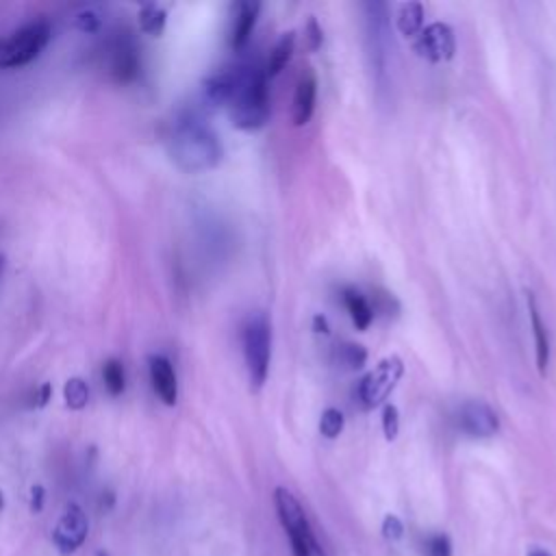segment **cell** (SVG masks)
<instances>
[{
  "mask_svg": "<svg viewBox=\"0 0 556 556\" xmlns=\"http://www.w3.org/2000/svg\"><path fill=\"white\" fill-rule=\"evenodd\" d=\"M167 150L174 165L187 174L208 172L224 156L219 137L198 113H185L174 122Z\"/></svg>",
  "mask_w": 556,
  "mask_h": 556,
  "instance_id": "cell-1",
  "label": "cell"
},
{
  "mask_svg": "<svg viewBox=\"0 0 556 556\" xmlns=\"http://www.w3.org/2000/svg\"><path fill=\"white\" fill-rule=\"evenodd\" d=\"M226 106L235 128L239 130L263 128L271 113L265 72L256 65H237L232 93Z\"/></svg>",
  "mask_w": 556,
  "mask_h": 556,
  "instance_id": "cell-2",
  "label": "cell"
},
{
  "mask_svg": "<svg viewBox=\"0 0 556 556\" xmlns=\"http://www.w3.org/2000/svg\"><path fill=\"white\" fill-rule=\"evenodd\" d=\"M274 508L285 534L289 536L293 556H328L317 541L302 504L287 486L274 489Z\"/></svg>",
  "mask_w": 556,
  "mask_h": 556,
  "instance_id": "cell-3",
  "label": "cell"
},
{
  "mask_svg": "<svg viewBox=\"0 0 556 556\" xmlns=\"http://www.w3.org/2000/svg\"><path fill=\"white\" fill-rule=\"evenodd\" d=\"M243 358L252 391H258L269 374L271 363V324L265 313H254L243 324Z\"/></svg>",
  "mask_w": 556,
  "mask_h": 556,
  "instance_id": "cell-4",
  "label": "cell"
},
{
  "mask_svg": "<svg viewBox=\"0 0 556 556\" xmlns=\"http://www.w3.org/2000/svg\"><path fill=\"white\" fill-rule=\"evenodd\" d=\"M52 28L46 20H35L17 28L11 37L0 39V70L22 67L35 61L48 46Z\"/></svg>",
  "mask_w": 556,
  "mask_h": 556,
  "instance_id": "cell-5",
  "label": "cell"
},
{
  "mask_svg": "<svg viewBox=\"0 0 556 556\" xmlns=\"http://www.w3.org/2000/svg\"><path fill=\"white\" fill-rule=\"evenodd\" d=\"M404 374V363L400 356L391 354L387 358H382L361 382L356 389L358 402L363 404V408H376L380 406L391 391L395 389V384L400 382Z\"/></svg>",
  "mask_w": 556,
  "mask_h": 556,
  "instance_id": "cell-6",
  "label": "cell"
},
{
  "mask_svg": "<svg viewBox=\"0 0 556 556\" xmlns=\"http://www.w3.org/2000/svg\"><path fill=\"white\" fill-rule=\"evenodd\" d=\"M106 67L115 83L128 85L141 72V56L135 39L128 33H117L106 43Z\"/></svg>",
  "mask_w": 556,
  "mask_h": 556,
  "instance_id": "cell-7",
  "label": "cell"
},
{
  "mask_svg": "<svg viewBox=\"0 0 556 556\" xmlns=\"http://www.w3.org/2000/svg\"><path fill=\"white\" fill-rule=\"evenodd\" d=\"M365 22H367V41H369V56L371 67L376 70V80H382V74L387 72V59H389V24H387V4L382 2H367L365 4Z\"/></svg>",
  "mask_w": 556,
  "mask_h": 556,
  "instance_id": "cell-8",
  "label": "cell"
},
{
  "mask_svg": "<svg viewBox=\"0 0 556 556\" xmlns=\"http://www.w3.org/2000/svg\"><path fill=\"white\" fill-rule=\"evenodd\" d=\"M456 426L473 439H489L500 430L497 413L482 400H467L456 410Z\"/></svg>",
  "mask_w": 556,
  "mask_h": 556,
  "instance_id": "cell-9",
  "label": "cell"
},
{
  "mask_svg": "<svg viewBox=\"0 0 556 556\" xmlns=\"http://www.w3.org/2000/svg\"><path fill=\"white\" fill-rule=\"evenodd\" d=\"M415 50L430 63L450 61L456 52L454 30L443 22H432L419 33V37L415 41Z\"/></svg>",
  "mask_w": 556,
  "mask_h": 556,
  "instance_id": "cell-10",
  "label": "cell"
},
{
  "mask_svg": "<svg viewBox=\"0 0 556 556\" xmlns=\"http://www.w3.org/2000/svg\"><path fill=\"white\" fill-rule=\"evenodd\" d=\"M87 532H89V521H87L85 510L78 504H67L65 513L61 515L59 523L54 526L52 541L61 554H72L85 543Z\"/></svg>",
  "mask_w": 556,
  "mask_h": 556,
  "instance_id": "cell-11",
  "label": "cell"
},
{
  "mask_svg": "<svg viewBox=\"0 0 556 556\" xmlns=\"http://www.w3.org/2000/svg\"><path fill=\"white\" fill-rule=\"evenodd\" d=\"M148 371H150L152 389L159 395V400L167 406H174L178 400V380L169 358L163 354H152L148 358Z\"/></svg>",
  "mask_w": 556,
  "mask_h": 556,
  "instance_id": "cell-12",
  "label": "cell"
},
{
  "mask_svg": "<svg viewBox=\"0 0 556 556\" xmlns=\"http://www.w3.org/2000/svg\"><path fill=\"white\" fill-rule=\"evenodd\" d=\"M261 4L252 2V0H241L237 4H232V22H230V33H228V43L232 50H241L254 26H256V17H258Z\"/></svg>",
  "mask_w": 556,
  "mask_h": 556,
  "instance_id": "cell-13",
  "label": "cell"
},
{
  "mask_svg": "<svg viewBox=\"0 0 556 556\" xmlns=\"http://www.w3.org/2000/svg\"><path fill=\"white\" fill-rule=\"evenodd\" d=\"M528 298V317H530V328H532V337H534V356H536V367H539V374L545 376L547 374V365H549V358H552V348H549V332H547V326L539 313V306H536V298L532 291L526 293Z\"/></svg>",
  "mask_w": 556,
  "mask_h": 556,
  "instance_id": "cell-14",
  "label": "cell"
},
{
  "mask_svg": "<svg viewBox=\"0 0 556 556\" xmlns=\"http://www.w3.org/2000/svg\"><path fill=\"white\" fill-rule=\"evenodd\" d=\"M315 98H317V76L308 67L304 74L298 78L295 93H293V124L304 126L313 111H315Z\"/></svg>",
  "mask_w": 556,
  "mask_h": 556,
  "instance_id": "cell-15",
  "label": "cell"
},
{
  "mask_svg": "<svg viewBox=\"0 0 556 556\" xmlns=\"http://www.w3.org/2000/svg\"><path fill=\"white\" fill-rule=\"evenodd\" d=\"M343 304L352 317V324L358 330H367L374 319V306L367 302V298L356 289H343Z\"/></svg>",
  "mask_w": 556,
  "mask_h": 556,
  "instance_id": "cell-16",
  "label": "cell"
},
{
  "mask_svg": "<svg viewBox=\"0 0 556 556\" xmlns=\"http://www.w3.org/2000/svg\"><path fill=\"white\" fill-rule=\"evenodd\" d=\"M367 363V350L361 343H339L332 350V365H337L343 371H356Z\"/></svg>",
  "mask_w": 556,
  "mask_h": 556,
  "instance_id": "cell-17",
  "label": "cell"
},
{
  "mask_svg": "<svg viewBox=\"0 0 556 556\" xmlns=\"http://www.w3.org/2000/svg\"><path fill=\"white\" fill-rule=\"evenodd\" d=\"M395 26L404 37L419 35L424 30V7L419 2L400 4L395 15Z\"/></svg>",
  "mask_w": 556,
  "mask_h": 556,
  "instance_id": "cell-18",
  "label": "cell"
},
{
  "mask_svg": "<svg viewBox=\"0 0 556 556\" xmlns=\"http://www.w3.org/2000/svg\"><path fill=\"white\" fill-rule=\"evenodd\" d=\"M293 46H295L293 33H285V35L274 43V48H271V52H269V56H267V63H265V67H263V72H265L267 78H274V76H278V74L282 72V67L289 63V59H291V54H293Z\"/></svg>",
  "mask_w": 556,
  "mask_h": 556,
  "instance_id": "cell-19",
  "label": "cell"
},
{
  "mask_svg": "<svg viewBox=\"0 0 556 556\" xmlns=\"http://www.w3.org/2000/svg\"><path fill=\"white\" fill-rule=\"evenodd\" d=\"M165 22H167V11L154 2L150 4H143L139 9V28L146 33V35H152V37H159L165 28Z\"/></svg>",
  "mask_w": 556,
  "mask_h": 556,
  "instance_id": "cell-20",
  "label": "cell"
},
{
  "mask_svg": "<svg viewBox=\"0 0 556 556\" xmlns=\"http://www.w3.org/2000/svg\"><path fill=\"white\" fill-rule=\"evenodd\" d=\"M63 397H65V404L67 408L72 410H80L87 406L89 402V384L80 378V376H74L65 382L63 387Z\"/></svg>",
  "mask_w": 556,
  "mask_h": 556,
  "instance_id": "cell-21",
  "label": "cell"
},
{
  "mask_svg": "<svg viewBox=\"0 0 556 556\" xmlns=\"http://www.w3.org/2000/svg\"><path fill=\"white\" fill-rule=\"evenodd\" d=\"M102 380H104V387L109 389L111 395H122L124 389H126V371H124L122 361L109 358L102 367Z\"/></svg>",
  "mask_w": 556,
  "mask_h": 556,
  "instance_id": "cell-22",
  "label": "cell"
},
{
  "mask_svg": "<svg viewBox=\"0 0 556 556\" xmlns=\"http://www.w3.org/2000/svg\"><path fill=\"white\" fill-rule=\"evenodd\" d=\"M343 426H345V417L339 408H326L319 417V432L326 437V439H337L341 432H343Z\"/></svg>",
  "mask_w": 556,
  "mask_h": 556,
  "instance_id": "cell-23",
  "label": "cell"
},
{
  "mask_svg": "<svg viewBox=\"0 0 556 556\" xmlns=\"http://www.w3.org/2000/svg\"><path fill=\"white\" fill-rule=\"evenodd\" d=\"M424 556H452V541L443 532H432L424 539Z\"/></svg>",
  "mask_w": 556,
  "mask_h": 556,
  "instance_id": "cell-24",
  "label": "cell"
},
{
  "mask_svg": "<svg viewBox=\"0 0 556 556\" xmlns=\"http://www.w3.org/2000/svg\"><path fill=\"white\" fill-rule=\"evenodd\" d=\"M74 26L80 30V33H98L100 26H102V17L98 15V11L93 9H83L76 17H74Z\"/></svg>",
  "mask_w": 556,
  "mask_h": 556,
  "instance_id": "cell-25",
  "label": "cell"
},
{
  "mask_svg": "<svg viewBox=\"0 0 556 556\" xmlns=\"http://www.w3.org/2000/svg\"><path fill=\"white\" fill-rule=\"evenodd\" d=\"M400 430V413L393 404H387L382 410V432L387 441H393Z\"/></svg>",
  "mask_w": 556,
  "mask_h": 556,
  "instance_id": "cell-26",
  "label": "cell"
},
{
  "mask_svg": "<svg viewBox=\"0 0 556 556\" xmlns=\"http://www.w3.org/2000/svg\"><path fill=\"white\" fill-rule=\"evenodd\" d=\"M380 530H382V536L387 541H391V543H395V541H400L404 536V523L400 521L397 515H391V513L384 515Z\"/></svg>",
  "mask_w": 556,
  "mask_h": 556,
  "instance_id": "cell-27",
  "label": "cell"
},
{
  "mask_svg": "<svg viewBox=\"0 0 556 556\" xmlns=\"http://www.w3.org/2000/svg\"><path fill=\"white\" fill-rule=\"evenodd\" d=\"M304 33H306V39H308V48H311V50H317V48L321 46V28H319V24H317L315 17L308 20Z\"/></svg>",
  "mask_w": 556,
  "mask_h": 556,
  "instance_id": "cell-28",
  "label": "cell"
},
{
  "mask_svg": "<svg viewBox=\"0 0 556 556\" xmlns=\"http://www.w3.org/2000/svg\"><path fill=\"white\" fill-rule=\"evenodd\" d=\"M50 395H52V384H50V382H43V384H41L39 389H35V393H33V406H37V408L46 406L48 400H50Z\"/></svg>",
  "mask_w": 556,
  "mask_h": 556,
  "instance_id": "cell-29",
  "label": "cell"
},
{
  "mask_svg": "<svg viewBox=\"0 0 556 556\" xmlns=\"http://www.w3.org/2000/svg\"><path fill=\"white\" fill-rule=\"evenodd\" d=\"M43 497H46V491L41 484H35L30 489V510L33 513H39L43 508Z\"/></svg>",
  "mask_w": 556,
  "mask_h": 556,
  "instance_id": "cell-30",
  "label": "cell"
},
{
  "mask_svg": "<svg viewBox=\"0 0 556 556\" xmlns=\"http://www.w3.org/2000/svg\"><path fill=\"white\" fill-rule=\"evenodd\" d=\"M313 328H315V332L328 334V321H326V317H324V315H315V317H313Z\"/></svg>",
  "mask_w": 556,
  "mask_h": 556,
  "instance_id": "cell-31",
  "label": "cell"
},
{
  "mask_svg": "<svg viewBox=\"0 0 556 556\" xmlns=\"http://www.w3.org/2000/svg\"><path fill=\"white\" fill-rule=\"evenodd\" d=\"M528 556H552V554L543 547H532V549H528Z\"/></svg>",
  "mask_w": 556,
  "mask_h": 556,
  "instance_id": "cell-32",
  "label": "cell"
},
{
  "mask_svg": "<svg viewBox=\"0 0 556 556\" xmlns=\"http://www.w3.org/2000/svg\"><path fill=\"white\" fill-rule=\"evenodd\" d=\"M4 265H7V258H4V254H0V278L4 274Z\"/></svg>",
  "mask_w": 556,
  "mask_h": 556,
  "instance_id": "cell-33",
  "label": "cell"
},
{
  "mask_svg": "<svg viewBox=\"0 0 556 556\" xmlns=\"http://www.w3.org/2000/svg\"><path fill=\"white\" fill-rule=\"evenodd\" d=\"M2 506H4V497H2V491H0V510H2Z\"/></svg>",
  "mask_w": 556,
  "mask_h": 556,
  "instance_id": "cell-34",
  "label": "cell"
}]
</instances>
